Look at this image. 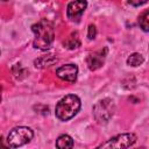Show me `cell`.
Listing matches in <instances>:
<instances>
[{
	"mask_svg": "<svg viewBox=\"0 0 149 149\" xmlns=\"http://www.w3.org/2000/svg\"><path fill=\"white\" fill-rule=\"evenodd\" d=\"M31 30L35 34V38L33 42L34 48L40 50H48L55 38L54 26L47 19L41 20L40 22L31 26Z\"/></svg>",
	"mask_w": 149,
	"mask_h": 149,
	"instance_id": "obj_1",
	"label": "cell"
},
{
	"mask_svg": "<svg viewBox=\"0 0 149 149\" xmlns=\"http://www.w3.org/2000/svg\"><path fill=\"white\" fill-rule=\"evenodd\" d=\"M80 109V99L74 94H69L62 98L55 109L56 116L62 121H68L72 119Z\"/></svg>",
	"mask_w": 149,
	"mask_h": 149,
	"instance_id": "obj_2",
	"label": "cell"
},
{
	"mask_svg": "<svg viewBox=\"0 0 149 149\" xmlns=\"http://www.w3.org/2000/svg\"><path fill=\"white\" fill-rule=\"evenodd\" d=\"M115 111L114 101L109 98H105L99 100L93 106V116L99 123H106L113 116Z\"/></svg>",
	"mask_w": 149,
	"mask_h": 149,
	"instance_id": "obj_3",
	"label": "cell"
},
{
	"mask_svg": "<svg viewBox=\"0 0 149 149\" xmlns=\"http://www.w3.org/2000/svg\"><path fill=\"white\" fill-rule=\"evenodd\" d=\"M34 136V132L29 128V127H24V126H20V127H15L13 128L8 136H7V142L9 147L16 148V147H21L26 143H28Z\"/></svg>",
	"mask_w": 149,
	"mask_h": 149,
	"instance_id": "obj_4",
	"label": "cell"
},
{
	"mask_svg": "<svg viewBox=\"0 0 149 149\" xmlns=\"http://www.w3.org/2000/svg\"><path fill=\"white\" fill-rule=\"evenodd\" d=\"M136 142V135L133 133H125L119 134L111 140H108L105 143H101L98 148H109V149H121V148H128L133 146Z\"/></svg>",
	"mask_w": 149,
	"mask_h": 149,
	"instance_id": "obj_5",
	"label": "cell"
},
{
	"mask_svg": "<svg viewBox=\"0 0 149 149\" xmlns=\"http://www.w3.org/2000/svg\"><path fill=\"white\" fill-rule=\"evenodd\" d=\"M86 7H87V1L86 0L71 1L68 5V8H66V15L72 21H79L84 10L86 9Z\"/></svg>",
	"mask_w": 149,
	"mask_h": 149,
	"instance_id": "obj_6",
	"label": "cell"
},
{
	"mask_svg": "<svg viewBox=\"0 0 149 149\" xmlns=\"http://www.w3.org/2000/svg\"><path fill=\"white\" fill-rule=\"evenodd\" d=\"M56 74L63 80L73 83L77 79L78 68L74 64H65V65H63L56 70Z\"/></svg>",
	"mask_w": 149,
	"mask_h": 149,
	"instance_id": "obj_7",
	"label": "cell"
},
{
	"mask_svg": "<svg viewBox=\"0 0 149 149\" xmlns=\"http://www.w3.org/2000/svg\"><path fill=\"white\" fill-rule=\"evenodd\" d=\"M105 54L106 51L102 54V51H97V52H93V54H90L86 62H87V65H88V69L90 70H97L99 68L102 66L104 64V59H105Z\"/></svg>",
	"mask_w": 149,
	"mask_h": 149,
	"instance_id": "obj_8",
	"label": "cell"
},
{
	"mask_svg": "<svg viewBox=\"0 0 149 149\" xmlns=\"http://www.w3.org/2000/svg\"><path fill=\"white\" fill-rule=\"evenodd\" d=\"M56 147L59 149H69L73 147V140L71 136L63 134L56 140Z\"/></svg>",
	"mask_w": 149,
	"mask_h": 149,
	"instance_id": "obj_9",
	"label": "cell"
},
{
	"mask_svg": "<svg viewBox=\"0 0 149 149\" xmlns=\"http://www.w3.org/2000/svg\"><path fill=\"white\" fill-rule=\"evenodd\" d=\"M56 61H57V58L54 57V55H48V56H42L41 58L36 59L34 62V64L36 68H45V66H50Z\"/></svg>",
	"mask_w": 149,
	"mask_h": 149,
	"instance_id": "obj_10",
	"label": "cell"
},
{
	"mask_svg": "<svg viewBox=\"0 0 149 149\" xmlns=\"http://www.w3.org/2000/svg\"><path fill=\"white\" fill-rule=\"evenodd\" d=\"M80 45V41H79V37H78V34L77 33H72L68 40L64 42V47L68 48V49H76Z\"/></svg>",
	"mask_w": 149,
	"mask_h": 149,
	"instance_id": "obj_11",
	"label": "cell"
},
{
	"mask_svg": "<svg viewBox=\"0 0 149 149\" xmlns=\"http://www.w3.org/2000/svg\"><path fill=\"white\" fill-rule=\"evenodd\" d=\"M139 24L143 31H149V8L142 12L139 16Z\"/></svg>",
	"mask_w": 149,
	"mask_h": 149,
	"instance_id": "obj_12",
	"label": "cell"
},
{
	"mask_svg": "<svg viewBox=\"0 0 149 149\" xmlns=\"http://www.w3.org/2000/svg\"><path fill=\"white\" fill-rule=\"evenodd\" d=\"M143 61H144V58L141 54L134 52V54L129 55V57L127 58V64L130 65V66H139L143 63Z\"/></svg>",
	"mask_w": 149,
	"mask_h": 149,
	"instance_id": "obj_13",
	"label": "cell"
},
{
	"mask_svg": "<svg viewBox=\"0 0 149 149\" xmlns=\"http://www.w3.org/2000/svg\"><path fill=\"white\" fill-rule=\"evenodd\" d=\"M97 35V29H95V26L93 24H90L88 26V33H87V37L88 40H93Z\"/></svg>",
	"mask_w": 149,
	"mask_h": 149,
	"instance_id": "obj_14",
	"label": "cell"
},
{
	"mask_svg": "<svg viewBox=\"0 0 149 149\" xmlns=\"http://www.w3.org/2000/svg\"><path fill=\"white\" fill-rule=\"evenodd\" d=\"M148 0H128V2L132 5V6H135V7H139V6H142L147 2Z\"/></svg>",
	"mask_w": 149,
	"mask_h": 149,
	"instance_id": "obj_15",
	"label": "cell"
},
{
	"mask_svg": "<svg viewBox=\"0 0 149 149\" xmlns=\"http://www.w3.org/2000/svg\"><path fill=\"white\" fill-rule=\"evenodd\" d=\"M2 1H8V0H2Z\"/></svg>",
	"mask_w": 149,
	"mask_h": 149,
	"instance_id": "obj_16",
	"label": "cell"
}]
</instances>
